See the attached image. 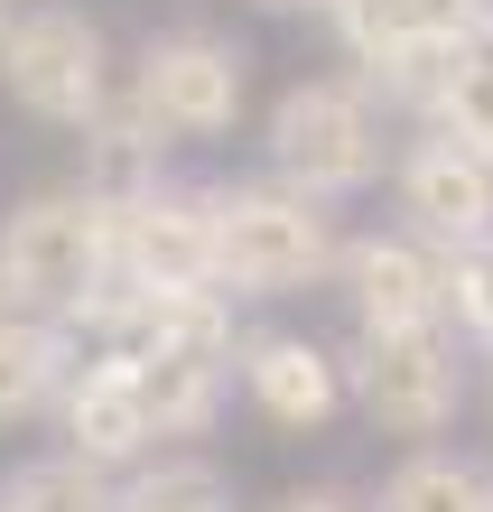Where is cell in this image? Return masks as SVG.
<instances>
[{
  "instance_id": "cell-1",
  "label": "cell",
  "mask_w": 493,
  "mask_h": 512,
  "mask_svg": "<svg viewBox=\"0 0 493 512\" xmlns=\"http://www.w3.org/2000/svg\"><path fill=\"white\" fill-rule=\"evenodd\" d=\"M335 270L326 205L289 187H214V289L233 298H289Z\"/></svg>"
},
{
  "instance_id": "cell-2",
  "label": "cell",
  "mask_w": 493,
  "mask_h": 512,
  "mask_svg": "<svg viewBox=\"0 0 493 512\" xmlns=\"http://www.w3.org/2000/svg\"><path fill=\"white\" fill-rule=\"evenodd\" d=\"M270 168H280V187L326 205V196H354L382 177V112L363 84L345 75H307L289 84L280 103H270Z\"/></svg>"
},
{
  "instance_id": "cell-3",
  "label": "cell",
  "mask_w": 493,
  "mask_h": 512,
  "mask_svg": "<svg viewBox=\"0 0 493 512\" xmlns=\"http://www.w3.org/2000/svg\"><path fill=\"white\" fill-rule=\"evenodd\" d=\"M103 280H112V215L103 205H84L75 187H47V196L10 205V224H0V289H10L19 317L56 326Z\"/></svg>"
},
{
  "instance_id": "cell-4",
  "label": "cell",
  "mask_w": 493,
  "mask_h": 512,
  "mask_svg": "<svg viewBox=\"0 0 493 512\" xmlns=\"http://www.w3.org/2000/svg\"><path fill=\"white\" fill-rule=\"evenodd\" d=\"M0 84L19 112H38L56 131H84L112 103V47L75 0H38L0 28Z\"/></svg>"
},
{
  "instance_id": "cell-5",
  "label": "cell",
  "mask_w": 493,
  "mask_h": 512,
  "mask_svg": "<svg viewBox=\"0 0 493 512\" xmlns=\"http://www.w3.org/2000/svg\"><path fill=\"white\" fill-rule=\"evenodd\" d=\"M484 10L493 0H345V10H335V38H345V56L363 66V94L428 103V84L447 75V56L484 38Z\"/></svg>"
},
{
  "instance_id": "cell-6",
  "label": "cell",
  "mask_w": 493,
  "mask_h": 512,
  "mask_svg": "<svg viewBox=\"0 0 493 512\" xmlns=\"http://www.w3.org/2000/svg\"><path fill=\"white\" fill-rule=\"evenodd\" d=\"M242 94H252V56L233 38H205V28L149 38L131 75V103L149 112L159 140H224L242 122Z\"/></svg>"
},
{
  "instance_id": "cell-7",
  "label": "cell",
  "mask_w": 493,
  "mask_h": 512,
  "mask_svg": "<svg viewBox=\"0 0 493 512\" xmlns=\"http://www.w3.org/2000/svg\"><path fill=\"white\" fill-rule=\"evenodd\" d=\"M354 382L363 419L382 438H438L456 401H466V373H456V345L438 326H400V336H354V364H335Z\"/></svg>"
},
{
  "instance_id": "cell-8",
  "label": "cell",
  "mask_w": 493,
  "mask_h": 512,
  "mask_svg": "<svg viewBox=\"0 0 493 512\" xmlns=\"http://www.w3.org/2000/svg\"><path fill=\"white\" fill-rule=\"evenodd\" d=\"M112 270L131 289H214V187H159L112 215Z\"/></svg>"
},
{
  "instance_id": "cell-9",
  "label": "cell",
  "mask_w": 493,
  "mask_h": 512,
  "mask_svg": "<svg viewBox=\"0 0 493 512\" xmlns=\"http://www.w3.org/2000/svg\"><path fill=\"white\" fill-rule=\"evenodd\" d=\"M56 410H66V457L94 466V475L140 466L149 447H159L149 438V410H140V364L121 345H103L94 364H75L66 391H56Z\"/></svg>"
},
{
  "instance_id": "cell-10",
  "label": "cell",
  "mask_w": 493,
  "mask_h": 512,
  "mask_svg": "<svg viewBox=\"0 0 493 512\" xmlns=\"http://www.w3.org/2000/svg\"><path fill=\"white\" fill-rule=\"evenodd\" d=\"M400 215L428 252H466V243H493V168L466 159L456 140H419L400 159Z\"/></svg>"
},
{
  "instance_id": "cell-11",
  "label": "cell",
  "mask_w": 493,
  "mask_h": 512,
  "mask_svg": "<svg viewBox=\"0 0 493 512\" xmlns=\"http://www.w3.org/2000/svg\"><path fill=\"white\" fill-rule=\"evenodd\" d=\"M345 270V298L363 317V336H400V326H447L438 317V252L419 233H363V243L335 252Z\"/></svg>"
},
{
  "instance_id": "cell-12",
  "label": "cell",
  "mask_w": 493,
  "mask_h": 512,
  "mask_svg": "<svg viewBox=\"0 0 493 512\" xmlns=\"http://www.w3.org/2000/svg\"><path fill=\"white\" fill-rule=\"evenodd\" d=\"M242 391L270 429H326L345 410V373L317 336H252L242 345Z\"/></svg>"
},
{
  "instance_id": "cell-13",
  "label": "cell",
  "mask_w": 493,
  "mask_h": 512,
  "mask_svg": "<svg viewBox=\"0 0 493 512\" xmlns=\"http://www.w3.org/2000/svg\"><path fill=\"white\" fill-rule=\"evenodd\" d=\"M159 187H168V140L149 131V112L131 94H112L94 122H84V177H75V196L103 205V215H131V205L159 196Z\"/></svg>"
},
{
  "instance_id": "cell-14",
  "label": "cell",
  "mask_w": 493,
  "mask_h": 512,
  "mask_svg": "<svg viewBox=\"0 0 493 512\" xmlns=\"http://www.w3.org/2000/svg\"><path fill=\"white\" fill-rule=\"evenodd\" d=\"M121 354H177V364H233V298L224 289H131L112 326Z\"/></svg>"
},
{
  "instance_id": "cell-15",
  "label": "cell",
  "mask_w": 493,
  "mask_h": 512,
  "mask_svg": "<svg viewBox=\"0 0 493 512\" xmlns=\"http://www.w3.org/2000/svg\"><path fill=\"white\" fill-rule=\"evenodd\" d=\"M75 373V336L66 326H47V317H10L0 326V429L28 410H47L56 391H66Z\"/></svg>"
},
{
  "instance_id": "cell-16",
  "label": "cell",
  "mask_w": 493,
  "mask_h": 512,
  "mask_svg": "<svg viewBox=\"0 0 493 512\" xmlns=\"http://www.w3.org/2000/svg\"><path fill=\"white\" fill-rule=\"evenodd\" d=\"M131 364H140V354H131ZM224 382H233V364H177V354H149V364H140L149 438H205L214 410H224Z\"/></svg>"
},
{
  "instance_id": "cell-17",
  "label": "cell",
  "mask_w": 493,
  "mask_h": 512,
  "mask_svg": "<svg viewBox=\"0 0 493 512\" xmlns=\"http://www.w3.org/2000/svg\"><path fill=\"white\" fill-rule=\"evenodd\" d=\"M419 112H428V140H456L466 159L493 168V56H484V47H456Z\"/></svg>"
},
{
  "instance_id": "cell-18",
  "label": "cell",
  "mask_w": 493,
  "mask_h": 512,
  "mask_svg": "<svg viewBox=\"0 0 493 512\" xmlns=\"http://www.w3.org/2000/svg\"><path fill=\"white\" fill-rule=\"evenodd\" d=\"M373 512H493V475L475 457H447V447H410Z\"/></svg>"
},
{
  "instance_id": "cell-19",
  "label": "cell",
  "mask_w": 493,
  "mask_h": 512,
  "mask_svg": "<svg viewBox=\"0 0 493 512\" xmlns=\"http://www.w3.org/2000/svg\"><path fill=\"white\" fill-rule=\"evenodd\" d=\"M112 512H233V485L214 457H159L131 485H112Z\"/></svg>"
},
{
  "instance_id": "cell-20",
  "label": "cell",
  "mask_w": 493,
  "mask_h": 512,
  "mask_svg": "<svg viewBox=\"0 0 493 512\" xmlns=\"http://www.w3.org/2000/svg\"><path fill=\"white\" fill-rule=\"evenodd\" d=\"M0 512H112V475L75 466L66 447H56V457L10 466V485H0Z\"/></svg>"
},
{
  "instance_id": "cell-21",
  "label": "cell",
  "mask_w": 493,
  "mask_h": 512,
  "mask_svg": "<svg viewBox=\"0 0 493 512\" xmlns=\"http://www.w3.org/2000/svg\"><path fill=\"white\" fill-rule=\"evenodd\" d=\"M438 317H456V326L493 354V243L438 252Z\"/></svg>"
},
{
  "instance_id": "cell-22",
  "label": "cell",
  "mask_w": 493,
  "mask_h": 512,
  "mask_svg": "<svg viewBox=\"0 0 493 512\" xmlns=\"http://www.w3.org/2000/svg\"><path fill=\"white\" fill-rule=\"evenodd\" d=\"M270 512H363V494H345V485H289Z\"/></svg>"
},
{
  "instance_id": "cell-23",
  "label": "cell",
  "mask_w": 493,
  "mask_h": 512,
  "mask_svg": "<svg viewBox=\"0 0 493 512\" xmlns=\"http://www.w3.org/2000/svg\"><path fill=\"white\" fill-rule=\"evenodd\" d=\"M261 10H326V19H335L345 0H261Z\"/></svg>"
},
{
  "instance_id": "cell-24",
  "label": "cell",
  "mask_w": 493,
  "mask_h": 512,
  "mask_svg": "<svg viewBox=\"0 0 493 512\" xmlns=\"http://www.w3.org/2000/svg\"><path fill=\"white\" fill-rule=\"evenodd\" d=\"M475 47H484V56H493V10H484V38H475Z\"/></svg>"
},
{
  "instance_id": "cell-25",
  "label": "cell",
  "mask_w": 493,
  "mask_h": 512,
  "mask_svg": "<svg viewBox=\"0 0 493 512\" xmlns=\"http://www.w3.org/2000/svg\"><path fill=\"white\" fill-rule=\"evenodd\" d=\"M10 317H19V308H10V289H0V326H10Z\"/></svg>"
},
{
  "instance_id": "cell-26",
  "label": "cell",
  "mask_w": 493,
  "mask_h": 512,
  "mask_svg": "<svg viewBox=\"0 0 493 512\" xmlns=\"http://www.w3.org/2000/svg\"><path fill=\"white\" fill-rule=\"evenodd\" d=\"M0 28H10V0H0Z\"/></svg>"
}]
</instances>
